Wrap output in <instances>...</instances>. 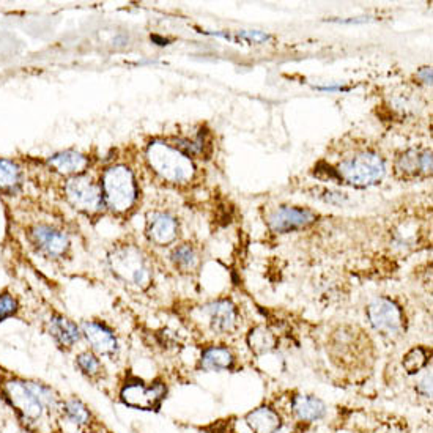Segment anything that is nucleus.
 Returning <instances> with one entry per match:
<instances>
[{
  "label": "nucleus",
  "instance_id": "nucleus-1",
  "mask_svg": "<svg viewBox=\"0 0 433 433\" xmlns=\"http://www.w3.org/2000/svg\"><path fill=\"white\" fill-rule=\"evenodd\" d=\"M0 402L8 408L18 427L24 433H43L44 419L49 417L32 391L29 378L0 365Z\"/></svg>",
  "mask_w": 433,
  "mask_h": 433
},
{
  "label": "nucleus",
  "instance_id": "nucleus-2",
  "mask_svg": "<svg viewBox=\"0 0 433 433\" xmlns=\"http://www.w3.org/2000/svg\"><path fill=\"white\" fill-rule=\"evenodd\" d=\"M147 161L162 180L171 183H188L195 173L193 159L177 147H171L164 142H153L148 145Z\"/></svg>",
  "mask_w": 433,
  "mask_h": 433
},
{
  "label": "nucleus",
  "instance_id": "nucleus-3",
  "mask_svg": "<svg viewBox=\"0 0 433 433\" xmlns=\"http://www.w3.org/2000/svg\"><path fill=\"white\" fill-rule=\"evenodd\" d=\"M167 397V386L162 382L147 383L138 377H128L118 388V401L125 407L158 413Z\"/></svg>",
  "mask_w": 433,
  "mask_h": 433
},
{
  "label": "nucleus",
  "instance_id": "nucleus-4",
  "mask_svg": "<svg viewBox=\"0 0 433 433\" xmlns=\"http://www.w3.org/2000/svg\"><path fill=\"white\" fill-rule=\"evenodd\" d=\"M112 273L123 282L138 288H147L152 282V267L147 257L134 246H120L109 254Z\"/></svg>",
  "mask_w": 433,
  "mask_h": 433
},
{
  "label": "nucleus",
  "instance_id": "nucleus-5",
  "mask_svg": "<svg viewBox=\"0 0 433 433\" xmlns=\"http://www.w3.org/2000/svg\"><path fill=\"white\" fill-rule=\"evenodd\" d=\"M138 199L134 175L125 166H114L103 175V200L114 212H128Z\"/></svg>",
  "mask_w": 433,
  "mask_h": 433
},
{
  "label": "nucleus",
  "instance_id": "nucleus-6",
  "mask_svg": "<svg viewBox=\"0 0 433 433\" xmlns=\"http://www.w3.org/2000/svg\"><path fill=\"white\" fill-rule=\"evenodd\" d=\"M384 172H386L384 161L374 152H361L348 157L337 169L339 178L358 188L377 185L384 177Z\"/></svg>",
  "mask_w": 433,
  "mask_h": 433
},
{
  "label": "nucleus",
  "instance_id": "nucleus-7",
  "mask_svg": "<svg viewBox=\"0 0 433 433\" xmlns=\"http://www.w3.org/2000/svg\"><path fill=\"white\" fill-rule=\"evenodd\" d=\"M367 320L377 333L386 337H397L405 331V315L402 307L386 296H378L367 306Z\"/></svg>",
  "mask_w": 433,
  "mask_h": 433
},
{
  "label": "nucleus",
  "instance_id": "nucleus-8",
  "mask_svg": "<svg viewBox=\"0 0 433 433\" xmlns=\"http://www.w3.org/2000/svg\"><path fill=\"white\" fill-rule=\"evenodd\" d=\"M80 334L90 345V350L94 355H98L99 358L104 356L107 360H115L118 356V339L107 324L94 320L84 322L80 324Z\"/></svg>",
  "mask_w": 433,
  "mask_h": 433
},
{
  "label": "nucleus",
  "instance_id": "nucleus-9",
  "mask_svg": "<svg viewBox=\"0 0 433 433\" xmlns=\"http://www.w3.org/2000/svg\"><path fill=\"white\" fill-rule=\"evenodd\" d=\"M66 197L71 204L84 212H97L103 205L101 188L89 177H74L65 186Z\"/></svg>",
  "mask_w": 433,
  "mask_h": 433
},
{
  "label": "nucleus",
  "instance_id": "nucleus-10",
  "mask_svg": "<svg viewBox=\"0 0 433 433\" xmlns=\"http://www.w3.org/2000/svg\"><path fill=\"white\" fill-rule=\"evenodd\" d=\"M209 329L214 334H230L238 327V312L230 300H216L208 303L202 310Z\"/></svg>",
  "mask_w": 433,
  "mask_h": 433
},
{
  "label": "nucleus",
  "instance_id": "nucleus-11",
  "mask_svg": "<svg viewBox=\"0 0 433 433\" xmlns=\"http://www.w3.org/2000/svg\"><path fill=\"white\" fill-rule=\"evenodd\" d=\"M59 416L79 430L93 432L97 425L98 427L101 425L99 419L94 415L93 410L78 396L63 397Z\"/></svg>",
  "mask_w": 433,
  "mask_h": 433
},
{
  "label": "nucleus",
  "instance_id": "nucleus-12",
  "mask_svg": "<svg viewBox=\"0 0 433 433\" xmlns=\"http://www.w3.org/2000/svg\"><path fill=\"white\" fill-rule=\"evenodd\" d=\"M315 214L306 208L296 207H281L269 216V227L277 233H287L293 230L303 228L314 222Z\"/></svg>",
  "mask_w": 433,
  "mask_h": 433
},
{
  "label": "nucleus",
  "instance_id": "nucleus-13",
  "mask_svg": "<svg viewBox=\"0 0 433 433\" xmlns=\"http://www.w3.org/2000/svg\"><path fill=\"white\" fill-rule=\"evenodd\" d=\"M47 333L63 350H71L83 336L78 324L62 314L51 315V319L47 320Z\"/></svg>",
  "mask_w": 433,
  "mask_h": 433
},
{
  "label": "nucleus",
  "instance_id": "nucleus-14",
  "mask_svg": "<svg viewBox=\"0 0 433 433\" xmlns=\"http://www.w3.org/2000/svg\"><path fill=\"white\" fill-rule=\"evenodd\" d=\"M148 238L158 246H169L177 240L178 226L173 216L167 213H152L148 216Z\"/></svg>",
  "mask_w": 433,
  "mask_h": 433
},
{
  "label": "nucleus",
  "instance_id": "nucleus-15",
  "mask_svg": "<svg viewBox=\"0 0 433 433\" xmlns=\"http://www.w3.org/2000/svg\"><path fill=\"white\" fill-rule=\"evenodd\" d=\"M32 238L46 255L54 257V259L63 257L70 248L68 236H66L63 232H59V230H54L46 226H39L33 228Z\"/></svg>",
  "mask_w": 433,
  "mask_h": 433
},
{
  "label": "nucleus",
  "instance_id": "nucleus-16",
  "mask_svg": "<svg viewBox=\"0 0 433 433\" xmlns=\"http://www.w3.org/2000/svg\"><path fill=\"white\" fill-rule=\"evenodd\" d=\"M290 410L298 421L317 422L327 416L328 407L322 398L312 394H296L290 401Z\"/></svg>",
  "mask_w": 433,
  "mask_h": 433
},
{
  "label": "nucleus",
  "instance_id": "nucleus-17",
  "mask_svg": "<svg viewBox=\"0 0 433 433\" xmlns=\"http://www.w3.org/2000/svg\"><path fill=\"white\" fill-rule=\"evenodd\" d=\"M245 422L252 433H277L283 425V419L279 411L269 405H260V407L249 411L245 416Z\"/></svg>",
  "mask_w": 433,
  "mask_h": 433
},
{
  "label": "nucleus",
  "instance_id": "nucleus-18",
  "mask_svg": "<svg viewBox=\"0 0 433 433\" xmlns=\"http://www.w3.org/2000/svg\"><path fill=\"white\" fill-rule=\"evenodd\" d=\"M236 367V356L227 347H208L200 355V369L204 372H227Z\"/></svg>",
  "mask_w": 433,
  "mask_h": 433
},
{
  "label": "nucleus",
  "instance_id": "nucleus-19",
  "mask_svg": "<svg viewBox=\"0 0 433 433\" xmlns=\"http://www.w3.org/2000/svg\"><path fill=\"white\" fill-rule=\"evenodd\" d=\"M74 365L79 370L85 380L92 382V384H103L107 378V372L103 361L99 360L98 355H94L92 350L80 351L74 360Z\"/></svg>",
  "mask_w": 433,
  "mask_h": 433
},
{
  "label": "nucleus",
  "instance_id": "nucleus-20",
  "mask_svg": "<svg viewBox=\"0 0 433 433\" xmlns=\"http://www.w3.org/2000/svg\"><path fill=\"white\" fill-rule=\"evenodd\" d=\"M396 171L401 172L403 177L417 173L432 172V153L408 150L402 153L396 161Z\"/></svg>",
  "mask_w": 433,
  "mask_h": 433
},
{
  "label": "nucleus",
  "instance_id": "nucleus-21",
  "mask_svg": "<svg viewBox=\"0 0 433 433\" xmlns=\"http://www.w3.org/2000/svg\"><path fill=\"white\" fill-rule=\"evenodd\" d=\"M49 164L60 173H79L89 166V159L84 154L68 150L54 154L49 159Z\"/></svg>",
  "mask_w": 433,
  "mask_h": 433
},
{
  "label": "nucleus",
  "instance_id": "nucleus-22",
  "mask_svg": "<svg viewBox=\"0 0 433 433\" xmlns=\"http://www.w3.org/2000/svg\"><path fill=\"white\" fill-rule=\"evenodd\" d=\"M248 345L252 353H255L257 356H262L276 348L277 339L274 333H272L268 328L257 327L251 329V333L248 334Z\"/></svg>",
  "mask_w": 433,
  "mask_h": 433
},
{
  "label": "nucleus",
  "instance_id": "nucleus-23",
  "mask_svg": "<svg viewBox=\"0 0 433 433\" xmlns=\"http://www.w3.org/2000/svg\"><path fill=\"white\" fill-rule=\"evenodd\" d=\"M429 361H430L429 351L424 347H415L403 356L402 365H403V370L407 372L408 375H417L419 372L425 370Z\"/></svg>",
  "mask_w": 433,
  "mask_h": 433
},
{
  "label": "nucleus",
  "instance_id": "nucleus-24",
  "mask_svg": "<svg viewBox=\"0 0 433 433\" xmlns=\"http://www.w3.org/2000/svg\"><path fill=\"white\" fill-rule=\"evenodd\" d=\"M171 259L173 262V265L183 269V272L194 269L199 263L197 252H195V249L189 245H180L178 248H175L172 251Z\"/></svg>",
  "mask_w": 433,
  "mask_h": 433
},
{
  "label": "nucleus",
  "instance_id": "nucleus-25",
  "mask_svg": "<svg viewBox=\"0 0 433 433\" xmlns=\"http://www.w3.org/2000/svg\"><path fill=\"white\" fill-rule=\"evenodd\" d=\"M209 35L226 38L233 43L246 42V43H254V44H260V43L268 42V39H272V37H269L268 33L260 32V30H241V32H236L235 35H230V33H226V32H216V33H209Z\"/></svg>",
  "mask_w": 433,
  "mask_h": 433
},
{
  "label": "nucleus",
  "instance_id": "nucleus-26",
  "mask_svg": "<svg viewBox=\"0 0 433 433\" xmlns=\"http://www.w3.org/2000/svg\"><path fill=\"white\" fill-rule=\"evenodd\" d=\"M19 167L8 159H0V189H13L19 183Z\"/></svg>",
  "mask_w": 433,
  "mask_h": 433
},
{
  "label": "nucleus",
  "instance_id": "nucleus-27",
  "mask_svg": "<svg viewBox=\"0 0 433 433\" xmlns=\"http://www.w3.org/2000/svg\"><path fill=\"white\" fill-rule=\"evenodd\" d=\"M19 310V301L16 296H13L10 292L0 293V323L15 317Z\"/></svg>",
  "mask_w": 433,
  "mask_h": 433
},
{
  "label": "nucleus",
  "instance_id": "nucleus-28",
  "mask_svg": "<svg viewBox=\"0 0 433 433\" xmlns=\"http://www.w3.org/2000/svg\"><path fill=\"white\" fill-rule=\"evenodd\" d=\"M415 389L421 397L432 398V370L430 369L425 370L424 374L417 378Z\"/></svg>",
  "mask_w": 433,
  "mask_h": 433
},
{
  "label": "nucleus",
  "instance_id": "nucleus-29",
  "mask_svg": "<svg viewBox=\"0 0 433 433\" xmlns=\"http://www.w3.org/2000/svg\"><path fill=\"white\" fill-rule=\"evenodd\" d=\"M417 78L421 79L425 85H432V68H430V66H422V68L417 71Z\"/></svg>",
  "mask_w": 433,
  "mask_h": 433
},
{
  "label": "nucleus",
  "instance_id": "nucleus-30",
  "mask_svg": "<svg viewBox=\"0 0 433 433\" xmlns=\"http://www.w3.org/2000/svg\"><path fill=\"white\" fill-rule=\"evenodd\" d=\"M317 89L322 90V92H345L347 89L345 87H341V85H328V87H317Z\"/></svg>",
  "mask_w": 433,
  "mask_h": 433
},
{
  "label": "nucleus",
  "instance_id": "nucleus-31",
  "mask_svg": "<svg viewBox=\"0 0 433 433\" xmlns=\"http://www.w3.org/2000/svg\"><path fill=\"white\" fill-rule=\"evenodd\" d=\"M152 42H158L157 44H159V46H166V44H169V42L166 38H161V37H158V35H152Z\"/></svg>",
  "mask_w": 433,
  "mask_h": 433
}]
</instances>
